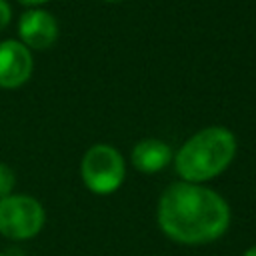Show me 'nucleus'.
<instances>
[{"mask_svg":"<svg viewBox=\"0 0 256 256\" xmlns=\"http://www.w3.org/2000/svg\"><path fill=\"white\" fill-rule=\"evenodd\" d=\"M20 4H26V6H38V4H44L48 0H18Z\"/></svg>","mask_w":256,"mask_h":256,"instance_id":"10","label":"nucleus"},{"mask_svg":"<svg viewBox=\"0 0 256 256\" xmlns=\"http://www.w3.org/2000/svg\"><path fill=\"white\" fill-rule=\"evenodd\" d=\"M242 256H256V246H250Z\"/></svg>","mask_w":256,"mask_h":256,"instance_id":"11","label":"nucleus"},{"mask_svg":"<svg viewBox=\"0 0 256 256\" xmlns=\"http://www.w3.org/2000/svg\"><path fill=\"white\" fill-rule=\"evenodd\" d=\"M10 14H12V10H10L8 2L6 0H0V30L10 22Z\"/></svg>","mask_w":256,"mask_h":256,"instance_id":"9","label":"nucleus"},{"mask_svg":"<svg viewBox=\"0 0 256 256\" xmlns=\"http://www.w3.org/2000/svg\"><path fill=\"white\" fill-rule=\"evenodd\" d=\"M18 34L26 48L46 50L58 38V24L50 12L34 8L22 14L18 22Z\"/></svg>","mask_w":256,"mask_h":256,"instance_id":"6","label":"nucleus"},{"mask_svg":"<svg viewBox=\"0 0 256 256\" xmlns=\"http://www.w3.org/2000/svg\"><path fill=\"white\" fill-rule=\"evenodd\" d=\"M16 186V174L14 170L8 166V164H2L0 162V200L10 196L12 190Z\"/></svg>","mask_w":256,"mask_h":256,"instance_id":"8","label":"nucleus"},{"mask_svg":"<svg viewBox=\"0 0 256 256\" xmlns=\"http://www.w3.org/2000/svg\"><path fill=\"white\" fill-rule=\"evenodd\" d=\"M46 222L44 206L28 194H10L0 200V234L8 240H30Z\"/></svg>","mask_w":256,"mask_h":256,"instance_id":"4","label":"nucleus"},{"mask_svg":"<svg viewBox=\"0 0 256 256\" xmlns=\"http://www.w3.org/2000/svg\"><path fill=\"white\" fill-rule=\"evenodd\" d=\"M124 174V158L108 144H94L82 156L80 176L84 186L94 194H112L120 188Z\"/></svg>","mask_w":256,"mask_h":256,"instance_id":"3","label":"nucleus"},{"mask_svg":"<svg viewBox=\"0 0 256 256\" xmlns=\"http://www.w3.org/2000/svg\"><path fill=\"white\" fill-rule=\"evenodd\" d=\"M236 154V138L222 126H210L188 138L174 156L176 172L184 182L202 184L222 174Z\"/></svg>","mask_w":256,"mask_h":256,"instance_id":"2","label":"nucleus"},{"mask_svg":"<svg viewBox=\"0 0 256 256\" xmlns=\"http://www.w3.org/2000/svg\"><path fill=\"white\" fill-rule=\"evenodd\" d=\"M156 218L170 240L188 246L208 244L228 230L230 206L218 192L182 180L162 192Z\"/></svg>","mask_w":256,"mask_h":256,"instance_id":"1","label":"nucleus"},{"mask_svg":"<svg viewBox=\"0 0 256 256\" xmlns=\"http://www.w3.org/2000/svg\"><path fill=\"white\" fill-rule=\"evenodd\" d=\"M32 74V54L18 40L0 42V86L18 88Z\"/></svg>","mask_w":256,"mask_h":256,"instance_id":"5","label":"nucleus"},{"mask_svg":"<svg viewBox=\"0 0 256 256\" xmlns=\"http://www.w3.org/2000/svg\"><path fill=\"white\" fill-rule=\"evenodd\" d=\"M0 256H2V254H0Z\"/></svg>","mask_w":256,"mask_h":256,"instance_id":"13","label":"nucleus"},{"mask_svg":"<svg viewBox=\"0 0 256 256\" xmlns=\"http://www.w3.org/2000/svg\"><path fill=\"white\" fill-rule=\"evenodd\" d=\"M130 160L136 170L144 174H154V172H160L172 160V150L166 142L158 138H146L132 148Z\"/></svg>","mask_w":256,"mask_h":256,"instance_id":"7","label":"nucleus"},{"mask_svg":"<svg viewBox=\"0 0 256 256\" xmlns=\"http://www.w3.org/2000/svg\"><path fill=\"white\" fill-rule=\"evenodd\" d=\"M104 2H110V4H118V2H122V0H104Z\"/></svg>","mask_w":256,"mask_h":256,"instance_id":"12","label":"nucleus"}]
</instances>
